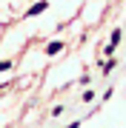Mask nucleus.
Returning a JSON list of instances; mask_svg holds the SVG:
<instances>
[{"instance_id": "1", "label": "nucleus", "mask_w": 126, "mask_h": 128, "mask_svg": "<svg viewBox=\"0 0 126 128\" xmlns=\"http://www.w3.org/2000/svg\"><path fill=\"white\" fill-rule=\"evenodd\" d=\"M46 9H49V3H46V0H40V3H34L32 9L26 12V17H34V14H40V12H46Z\"/></svg>"}, {"instance_id": "2", "label": "nucleus", "mask_w": 126, "mask_h": 128, "mask_svg": "<svg viewBox=\"0 0 126 128\" xmlns=\"http://www.w3.org/2000/svg\"><path fill=\"white\" fill-rule=\"evenodd\" d=\"M117 43H120V28H115V32H112V40H109V46H106V54H112Z\"/></svg>"}, {"instance_id": "3", "label": "nucleus", "mask_w": 126, "mask_h": 128, "mask_svg": "<svg viewBox=\"0 0 126 128\" xmlns=\"http://www.w3.org/2000/svg\"><path fill=\"white\" fill-rule=\"evenodd\" d=\"M60 48H63V43H60V40H55V43H49V46H46V54H57Z\"/></svg>"}, {"instance_id": "4", "label": "nucleus", "mask_w": 126, "mask_h": 128, "mask_svg": "<svg viewBox=\"0 0 126 128\" xmlns=\"http://www.w3.org/2000/svg\"><path fill=\"white\" fill-rule=\"evenodd\" d=\"M12 68V63H9V60H3V63H0V74H3V71H9Z\"/></svg>"}, {"instance_id": "5", "label": "nucleus", "mask_w": 126, "mask_h": 128, "mask_svg": "<svg viewBox=\"0 0 126 128\" xmlns=\"http://www.w3.org/2000/svg\"><path fill=\"white\" fill-rule=\"evenodd\" d=\"M77 125H80V122H72V125H66V128H77Z\"/></svg>"}]
</instances>
